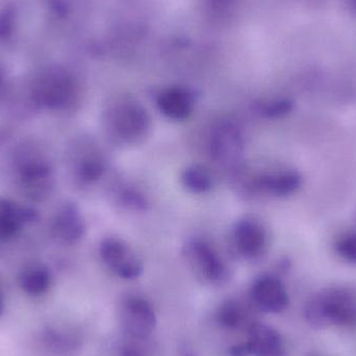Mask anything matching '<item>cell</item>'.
<instances>
[{
  "label": "cell",
  "instance_id": "ba28073f",
  "mask_svg": "<svg viewBox=\"0 0 356 356\" xmlns=\"http://www.w3.org/2000/svg\"><path fill=\"white\" fill-rule=\"evenodd\" d=\"M250 298L254 307L265 314L282 313L290 302L284 282L271 274L259 276L253 282Z\"/></svg>",
  "mask_w": 356,
  "mask_h": 356
},
{
  "label": "cell",
  "instance_id": "9c48e42d",
  "mask_svg": "<svg viewBox=\"0 0 356 356\" xmlns=\"http://www.w3.org/2000/svg\"><path fill=\"white\" fill-rule=\"evenodd\" d=\"M301 184L302 177L300 173L295 170H282L259 175L248 182L247 188L253 193L286 197L297 192Z\"/></svg>",
  "mask_w": 356,
  "mask_h": 356
},
{
  "label": "cell",
  "instance_id": "277c9868",
  "mask_svg": "<svg viewBox=\"0 0 356 356\" xmlns=\"http://www.w3.org/2000/svg\"><path fill=\"white\" fill-rule=\"evenodd\" d=\"M209 150L218 164L236 168L242 162L245 150L244 135L238 123L228 119L218 122L209 134Z\"/></svg>",
  "mask_w": 356,
  "mask_h": 356
},
{
  "label": "cell",
  "instance_id": "e0dca14e",
  "mask_svg": "<svg viewBox=\"0 0 356 356\" xmlns=\"http://www.w3.org/2000/svg\"><path fill=\"white\" fill-rule=\"evenodd\" d=\"M218 321L228 330H236L244 323L246 314L244 307L238 301L229 299L224 301L217 313Z\"/></svg>",
  "mask_w": 356,
  "mask_h": 356
},
{
  "label": "cell",
  "instance_id": "ffe728a7",
  "mask_svg": "<svg viewBox=\"0 0 356 356\" xmlns=\"http://www.w3.org/2000/svg\"><path fill=\"white\" fill-rule=\"evenodd\" d=\"M230 355L232 356H250V349H249L248 343H241L238 345H234L229 349Z\"/></svg>",
  "mask_w": 356,
  "mask_h": 356
},
{
  "label": "cell",
  "instance_id": "9a60e30c",
  "mask_svg": "<svg viewBox=\"0 0 356 356\" xmlns=\"http://www.w3.org/2000/svg\"><path fill=\"white\" fill-rule=\"evenodd\" d=\"M182 186L193 194H205L213 186V178L207 167L202 165H191L182 171Z\"/></svg>",
  "mask_w": 356,
  "mask_h": 356
},
{
  "label": "cell",
  "instance_id": "7a4b0ae2",
  "mask_svg": "<svg viewBox=\"0 0 356 356\" xmlns=\"http://www.w3.org/2000/svg\"><path fill=\"white\" fill-rule=\"evenodd\" d=\"M307 321L322 330L330 326L356 327V292L347 286H330L307 300Z\"/></svg>",
  "mask_w": 356,
  "mask_h": 356
},
{
  "label": "cell",
  "instance_id": "5b68a950",
  "mask_svg": "<svg viewBox=\"0 0 356 356\" xmlns=\"http://www.w3.org/2000/svg\"><path fill=\"white\" fill-rule=\"evenodd\" d=\"M99 255L104 265L122 280H133L143 273V261L135 250L118 236H108L100 242Z\"/></svg>",
  "mask_w": 356,
  "mask_h": 356
},
{
  "label": "cell",
  "instance_id": "8fae6325",
  "mask_svg": "<svg viewBox=\"0 0 356 356\" xmlns=\"http://www.w3.org/2000/svg\"><path fill=\"white\" fill-rule=\"evenodd\" d=\"M248 334L250 356H286L284 339L275 328L254 323L249 328Z\"/></svg>",
  "mask_w": 356,
  "mask_h": 356
},
{
  "label": "cell",
  "instance_id": "5bb4252c",
  "mask_svg": "<svg viewBox=\"0 0 356 356\" xmlns=\"http://www.w3.org/2000/svg\"><path fill=\"white\" fill-rule=\"evenodd\" d=\"M58 234L68 243H75L83 238L86 232L85 222L76 207L67 205L56 222Z\"/></svg>",
  "mask_w": 356,
  "mask_h": 356
},
{
  "label": "cell",
  "instance_id": "7c38bea8",
  "mask_svg": "<svg viewBox=\"0 0 356 356\" xmlns=\"http://www.w3.org/2000/svg\"><path fill=\"white\" fill-rule=\"evenodd\" d=\"M106 161L96 146H87L75 161V175L83 184H94L104 177Z\"/></svg>",
  "mask_w": 356,
  "mask_h": 356
},
{
  "label": "cell",
  "instance_id": "6da1fadb",
  "mask_svg": "<svg viewBox=\"0 0 356 356\" xmlns=\"http://www.w3.org/2000/svg\"><path fill=\"white\" fill-rule=\"evenodd\" d=\"M104 129L108 139L119 146L140 145L152 133V118L137 100L120 97L104 110Z\"/></svg>",
  "mask_w": 356,
  "mask_h": 356
},
{
  "label": "cell",
  "instance_id": "8992f818",
  "mask_svg": "<svg viewBox=\"0 0 356 356\" xmlns=\"http://www.w3.org/2000/svg\"><path fill=\"white\" fill-rule=\"evenodd\" d=\"M121 327L125 334L137 340H145L156 327L154 307L146 299L129 295L123 299L119 313Z\"/></svg>",
  "mask_w": 356,
  "mask_h": 356
},
{
  "label": "cell",
  "instance_id": "3957f363",
  "mask_svg": "<svg viewBox=\"0 0 356 356\" xmlns=\"http://www.w3.org/2000/svg\"><path fill=\"white\" fill-rule=\"evenodd\" d=\"M182 257L197 280L209 286H221L229 278V268L207 241L193 238L182 246Z\"/></svg>",
  "mask_w": 356,
  "mask_h": 356
},
{
  "label": "cell",
  "instance_id": "7402d4cb",
  "mask_svg": "<svg viewBox=\"0 0 356 356\" xmlns=\"http://www.w3.org/2000/svg\"><path fill=\"white\" fill-rule=\"evenodd\" d=\"M4 312H6V300H4L3 292L0 288V317L4 315Z\"/></svg>",
  "mask_w": 356,
  "mask_h": 356
},
{
  "label": "cell",
  "instance_id": "d6986e66",
  "mask_svg": "<svg viewBox=\"0 0 356 356\" xmlns=\"http://www.w3.org/2000/svg\"><path fill=\"white\" fill-rule=\"evenodd\" d=\"M334 250L341 259L356 265V234H347L341 236L334 245Z\"/></svg>",
  "mask_w": 356,
  "mask_h": 356
},
{
  "label": "cell",
  "instance_id": "ac0fdd59",
  "mask_svg": "<svg viewBox=\"0 0 356 356\" xmlns=\"http://www.w3.org/2000/svg\"><path fill=\"white\" fill-rule=\"evenodd\" d=\"M294 108V102L290 99H274L270 102H261L255 106V111L261 117L267 119L282 118L290 114Z\"/></svg>",
  "mask_w": 356,
  "mask_h": 356
},
{
  "label": "cell",
  "instance_id": "30bf717a",
  "mask_svg": "<svg viewBox=\"0 0 356 356\" xmlns=\"http://www.w3.org/2000/svg\"><path fill=\"white\" fill-rule=\"evenodd\" d=\"M159 110L169 120L184 121L194 113L196 99L194 93L186 88H170L159 95Z\"/></svg>",
  "mask_w": 356,
  "mask_h": 356
},
{
  "label": "cell",
  "instance_id": "2e32d148",
  "mask_svg": "<svg viewBox=\"0 0 356 356\" xmlns=\"http://www.w3.org/2000/svg\"><path fill=\"white\" fill-rule=\"evenodd\" d=\"M21 288L31 296H42L49 290L51 277L49 272L42 268H31L21 276Z\"/></svg>",
  "mask_w": 356,
  "mask_h": 356
},
{
  "label": "cell",
  "instance_id": "603a6c76",
  "mask_svg": "<svg viewBox=\"0 0 356 356\" xmlns=\"http://www.w3.org/2000/svg\"><path fill=\"white\" fill-rule=\"evenodd\" d=\"M349 4L353 6V10L356 12V0H348Z\"/></svg>",
  "mask_w": 356,
  "mask_h": 356
},
{
  "label": "cell",
  "instance_id": "52a82bcc",
  "mask_svg": "<svg viewBox=\"0 0 356 356\" xmlns=\"http://www.w3.org/2000/svg\"><path fill=\"white\" fill-rule=\"evenodd\" d=\"M232 243L243 259L257 261L267 252L268 234L261 222L252 218H244L234 224Z\"/></svg>",
  "mask_w": 356,
  "mask_h": 356
},
{
  "label": "cell",
  "instance_id": "44dd1931",
  "mask_svg": "<svg viewBox=\"0 0 356 356\" xmlns=\"http://www.w3.org/2000/svg\"><path fill=\"white\" fill-rule=\"evenodd\" d=\"M121 356H142L140 351L136 350V348L131 347H124L121 350Z\"/></svg>",
  "mask_w": 356,
  "mask_h": 356
},
{
  "label": "cell",
  "instance_id": "4fadbf2b",
  "mask_svg": "<svg viewBox=\"0 0 356 356\" xmlns=\"http://www.w3.org/2000/svg\"><path fill=\"white\" fill-rule=\"evenodd\" d=\"M113 201L121 209L131 211H146L149 207L147 197L133 184L117 181L112 186Z\"/></svg>",
  "mask_w": 356,
  "mask_h": 356
}]
</instances>
